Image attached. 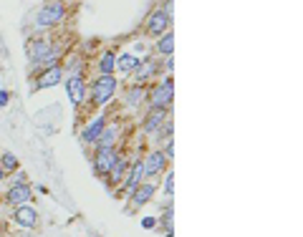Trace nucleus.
Segmentation results:
<instances>
[{
  "mask_svg": "<svg viewBox=\"0 0 303 237\" xmlns=\"http://www.w3.org/2000/svg\"><path fill=\"white\" fill-rule=\"evenodd\" d=\"M28 61L30 63H53L56 61V48L48 41H33L28 46Z\"/></svg>",
  "mask_w": 303,
  "mask_h": 237,
  "instance_id": "nucleus-2",
  "label": "nucleus"
},
{
  "mask_svg": "<svg viewBox=\"0 0 303 237\" xmlns=\"http://www.w3.org/2000/svg\"><path fill=\"white\" fill-rule=\"evenodd\" d=\"M134 207H142V205H147L152 197H154V182H144V184H139L137 189H134Z\"/></svg>",
  "mask_w": 303,
  "mask_h": 237,
  "instance_id": "nucleus-11",
  "label": "nucleus"
},
{
  "mask_svg": "<svg viewBox=\"0 0 303 237\" xmlns=\"http://www.w3.org/2000/svg\"><path fill=\"white\" fill-rule=\"evenodd\" d=\"M114 91H117V78L109 73V76H99L96 81H93V101L101 106V104H106L111 96H114Z\"/></svg>",
  "mask_w": 303,
  "mask_h": 237,
  "instance_id": "nucleus-3",
  "label": "nucleus"
},
{
  "mask_svg": "<svg viewBox=\"0 0 303 237\" xmlns=\"http://www.w3.org/2000/svg\"><path fill=\"white\" fill-rule=\"evenodd\" d=\"M117 159H119V154H117L114 149H99L96 156H93V169H96V174H99V177H106V174L111 172V167L117 164Z\"/></svg>",
  "mask_w": 303,
  "mask_h": 237,
  "instance_id": "nucleus-5",
  "label": "nucleus"
},
{
  "mask_svg": "<svg viewBox=\"0 0 303 237\" xmlns=\"http://www.w3.org/2000/svg\"><path fill=\"white\" fill-rule=\"evenodd\" d=\"M15 222L21 225V227H28V230H33L35 227V222H38V212L33 207H28V205H21V207L15 209Z\"/></svg>",
  "mask_w": 303,
  "mask_h": 237,
  "instance_id": "nucleus-10",
  "label": "nucleus"
},
{
  "mask_svg": "<svg viewBox=\"0 0 303 237\" xmlns=\"http://www.w3.org/2000/svg\"><path fill=\"white\" fill-rule=\"evenodd\" d=\"M164 118H167V109H152L144 118V131H157Z\"/></svg>",
  "mask_w": 303,
  "mask_h": 237,
  "instance_id": "nucleus-13",
  "label": "nucleus"
},
{
  "mask_svg": "<svg viewBox=\"0 0 303 237\" xmlns=\"http://www.w3.org/2000/svg\"><path fill=\"white\" fill-rule=\"evenodd\" d=\"M66 91H68V98H71L73 104H81L84 96H86V84H84V78H81V76H71V78L66 81Z\"/></svg>",
  "mask_w": 303,
  "mask_h": 237,
  "instance_id": "nucleus-8",
  "label": "nucleus"
},
{
  "mask_svg": "<svg viewBox=\"0 0 303 237\" xmlns=\"http://www.w3.org/2000/svg\"><path fill=\"white\" fill-rule=\"evenodd\" d=\"M3 177H5V172H3V167H0V179H3Z\"/></svg>",
  "mask_w": 303,
  "mask_h": 237,
  "instance_id": "nucleus-27",
  "label": "nucleus"
},
{
  "mask_svg": "<svg viewBox=\"0 0 303 237\" xmlns=\"http://www.w3.org/2000/svg\"><path fill=\"white\" fill-rule=\"evenodd\" d=\"M5 197H8V202H10V205H18V207H21V205H26V202H28L33 194H30L28 184H13V187L8 189V194H5Z\"/></svg>",
  "mask_w": 303,
  "mask_h": 237,
  "instance_id": "nucleus-9",
  "label": "nucleus"
},
{
  "mask_svg": "<svg viewBox=\"0 0 303 237\" xmlns=\"http://www.w3.org/2000/svg\"><path fill=\"white\" fill-rule=\"evenodd\" d=\"M137 63H139V58H137L134 53H121L119 56V68L124 73H131V71L137 68Z\"/></svg>",
  "mask_w": 303,
  "mask_h": 237,
  "instance_id": "nucleus-18",
  "label": "nucleus"
},
{
  "mask_svg": "<svg viewBox=\"0 0 303 237\" xmlns=\"http://www.w3.org/2000/svg\"><path fill=\"white\" fill-rule=\"evenodd\" d=\"M0 167H3V172H8V169H10V172H15V169H18V159H15V154L5 151V154H3V164H0Z\"/></svg>",
  "mask_w": 303,
  "mask_h": 237,
  "instance_id": "nucleus-21",
  "label": "nucleus"
},
{
  "mask_svg": "<svg viewBox=\"0 0 303 237\" xmlns=\"http://www.w3.org/2000/svg\"><path fill=\"white\" fill-rule=\"evenodd\" d=\"M172 96H175V86H172V81L167 78V81H162L159 86L152 89V93H149L152 109H167V106L172 104Z\"/></svg>",
  "mask_w": 303,
  "mask_h": 237,
  "instance_id": "nucleus-4",
  "label": "nucleus"
},
{
  "mask_svg": "<svg viewBox=\"0 0 303 237\" xmlns=\"http://www.w3.org/2000/svg\"><path fill=\"white\" fill-rule=\"evenodd\" d=\"M172 48H175V38H172V35H162L159 43H157V51H159L162 56H172Z\"/></svg>",
  "mask_w": 303,
  "mask_h": 237,
  "instance_id": "nucleus-19",
  "label": "nucleus"
},
{
  "mask_svg": "<svg viewBox=\"0 0 303 237\" xmlns=\"http://www.w3.org/2000/svg\"><path fill=\"white\" fill-rule=\"evenodd\" d=\"M61 78H63V73H61V68H48V71H43L41 73V78H38V89H48V86H59L61 84Z\"/></svg>",
  "mask_w": 303,
  "mask_h": 237,
  "instance_id": "nucleus-12",
  "label": "nucleus"
},
{
  "mask_svg": "<svg viewBox=\"0 0 303 237\" xmlns=\"http://www.w3.org/2000/svg\"><path fill=\"white\" fill-rule=\"evenodd\" d=\"M124 172H126V159H117V164L111 167V179H121L124 177Z\"/></svg>",
  "mask_w": 303,
  "mask_h": 237,
  "instance_id": "nucleus-22",
  "label": "nucleus"
},
{
  "mask_svg": "<svg viewBox=\"0 0 303 237\" xmlns=\"http://www.w3.org/2000/svg\"><path fill=\"white\" fill-rule=\"evenodd\" d=\"M154 225H157V220H154V217H144V220H142V227H144V230H152Z\"/></svg>",
  "mask_w": 303,
  "mask_h": 237,
  "instance_id": "nucleus-25",
  "label": "nucleus"
},
{
  "mask_svg": "<svg viewBox=\"0 0 303 237\" xmlns=\"http://www.w3.org/2000/svg\"><path fill=\"white\" fill-rule=\"evenodd\" d=\"M167 26H169V15L164 10H157V13H152L149 21H147V33L149 35H162L167 30Z\"/></svg>",
  "mask_w": 303,
  "mask_h": 237,
  "instance_id": "nucleus-7",
  "label": "nucleus"
},
{
  "mask_svg": "<svg viewBox=\"0 0 303 237\" xmlns=\"http://www.w3.org/2000/svg\"><path fill=\"white\" fill-rule=\"evenodd\" d=\"M142 177H144V169H142V162H137V164L131 167V172H129V177L124 179V187L134 192V189H137V187L142 184Z\"/></svg>",
  "mask_w": 303,
  "mask_h": 237,
  "instance_id": "nucleus-15",
  "label": "nucleus"
},
{
  "mask_svg": "<svg viewBox=\"0 0 303 237\" xmlns=\"http://www.w3.org/2000/svg\"><path fill=\"white\" fill-rule=\"evenodd\" d=\"M114 66H117L114 53H104V56H101V61H99V68H101V73H104V76H109V73L114 71Z\"/></svg>",
  "mask_w": 303,
  "mask_h": 237,
  "instance_id": "nucleus-20",
  "label": "nucleus"
},
{
  "mask_svg": "<svg viewBox=\"0 0 303 237\" xmlns=\"http://www.w3.org/2000/svg\"><path fill=\"white\" fill-rule=\"evenodd\" d=\"M154 71H157L154 61L147 58V61H139V63H137V68H134L131 73H134V78H137V81H147V78H152V73H154Z\"/></svg>",
  "mask_w": 303,
  "mask_h": 237,
  "instance_id": "nucleus-14",
  "label": "nucleus"
},
{
  "mask_svg": "<svg viewBox=\"0 0 303 237\" xmlns=\"http://www.w3.org/2000/svg\"><path fill=\"white\" fill-rule=\"evenodd\" d=\"M164 167H167V156H164L162 151H152V154H147V156L142 159L144 177H154V174L164 172Z\"/></svg>",
  "mask_w": 303,
  "mask_h": 237,
  "instance_id": "nucleus-6",
  "label": "nucleus"
},
{
  "mask_svg": "<svg viewBox=\"0 0 303 237\" xmlns=\"http://www.w3.org/2000/svg\"><path fill=\"white\" fill-rule=\"evenodd\" d=\"M142 96H144V91L142 89H131L129 91V96H126V104H129V106H137V104L142 101Z\"/></svg>",
  "mask_w": 303,
  "mask_h": 237,
  "instance_id": "nucleus-23",
  "label": "nucleus"
},
{
  "mask_svg": "<svg viewBox=\"0 0 303 237\" xmlns=\"http://www.w3.org/2000/svg\"><path fill=\"white\" fill-rule=\"evenodd\" d=\"M164 192H167L169 197H172V192H175V179H172V174L164 179Z\"/></svg>",
  "mask_w": 303,
  "mask_h": 237,
  "instance_id": "nucleus-24",
  "label": "nucleus"
},
{
  "mask_svg": "<svg viewBox=\"0 0 303 237\" xmlns=\"http://www.w3.org/2000/svg\"><path fill=\"white\" fill-rule=\"evenodd\" d=\"M63 15H66V8H63V3L61 0H48L43 8H41V13H38V26L41 28H48V26H56L63 21Z\"/></svg>",
  "mask_w": 303,
  "mask_h": 237,
  "instance_id": "nucleus-1",
  "label": "nucleus"
},
{
  "mask_svg": "<svg viewBox=\"0 0 303 237\" xmlns=\"http://www.w3.org/2000/svg\"><path fill=\"white\" fill-rule=\"evenodd\" d=\"M114 139H117V129H114V126H111V129H104L101 136L96 139V147L99 149H111L114 147Z\"/></svg>",
  "mask_w": 303,
  "mask_h": 237,
  "instance_id": "nucleus-17",
  "label": "nucleus"
},
{
  "mask_svg": "<svg viewBox=\"0 0 303 237\" xmlns=\"http://www.w3.org/2000/svg\"><path fill=\"white\" fill-rule=\"evenodd\" d=\"M5 104H8V91L3 89L0 91V106H5Z\"/></svg>",
  "mask_w": 303,
  "mask_h": 237,
  "instance_id": "nucleus-26",
  "label": "nucleus"
},
{
  "mask_svg": "<svg viewBox=\"0 0 303 237\" xmlns=\"http://www.w3.org/2000/svg\"><path fill=\"white\" fill-rule=\"evenodd\" d=\"M104 129H106V118L99 116V118H96V121H93V124L89 126V129L84 131V142H96V139L101 136V131H104Z\"/></svg>",
  "mask_w": 303,
  "mask_h": 237,
  "instance_id": "nucleus-16",
  "label": "nucleus"
}]
</instances>
